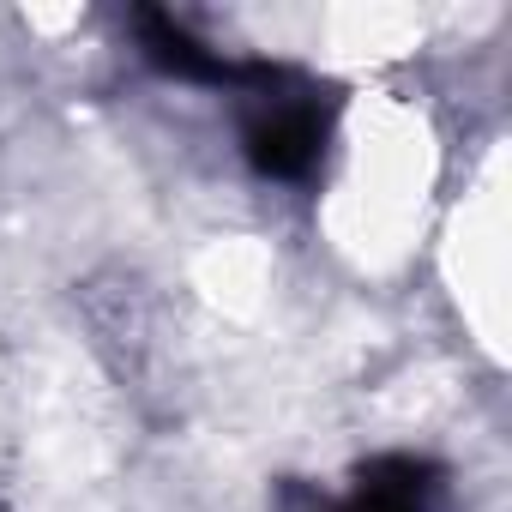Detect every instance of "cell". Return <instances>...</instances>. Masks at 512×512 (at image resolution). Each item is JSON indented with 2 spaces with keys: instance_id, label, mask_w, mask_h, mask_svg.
Here are the masks:
<instances>
[{
  "instance_id": "1",
  "label": "cell",
  "mask_w": 512,
  "mask_h": 512,
  "mask_svg": "<svg viewBox=\"0 0 512 512\" xmlns=\"http://www.w3.org/2000/svg\"><path fill=\"white\" fill-rule=\"evenodd\" d=\"M241 151L266 181H308L326 163L338 97L296 67L247 61L241 85Z\"/></svg>"
},
{
  "instance_id": "2",
  "label": "cell",
  "mask_w": 512,
  "mask_h": 512,
  "mask_svg": "<svg viewBox=\"0 0 512 512\" xmlns=\"http://www.w3.org/2000/svg\"><path fill=\"white\" fill-rule=\"evenodd\" d=\"M133 37H139V55H145L163 79H181V85H217V91L235 97V85H241V73H247V61H229L223 49L199 43V37H193L175 13H163V7H139V13H133Z\"/></svg>"
},
{
  "instance_id": "3",
  "label": "cell",
  "mask_w": 512,
  "mask_h": 512,
  "mask_svg": "<svg viewBox=\"0 0 512 512\" xmlns=\"http://www.w3.org/2000/svg\"><path fill=\"white\" fill-rule=\"evenodd\" d=\"M446 470L416 452H380L356 464V488L332 500V512H440Z\"/></svg>"
}]
</instances>
